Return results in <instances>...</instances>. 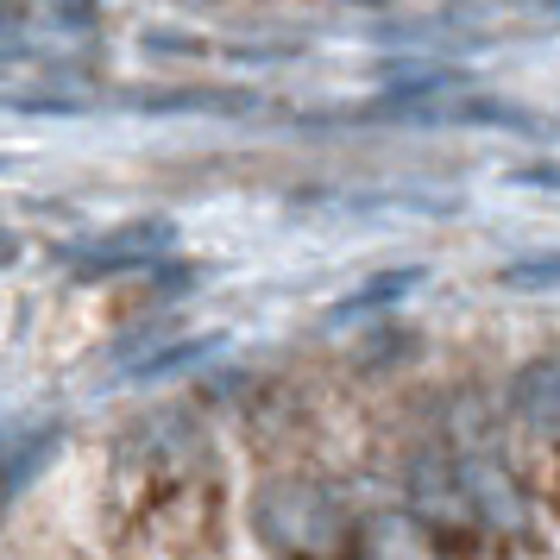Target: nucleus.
I'll return each instance as SVG.
<instances>
[{
  "mask_svg": "<svg viewBox=\"0 0 560 560\" xmlns=\"http://www.w3.org/2000/svg\"><path fill=\"white\" fill-rule=\"evenodd\" d=\"M171 253H177V221L171 214H139V221H120V228H102V233H82V240L51 246V258L77 283L132 278V271H152L158 258H171Z\"/></svg>",
  "mask_w": 560,
  "mask_h": 560,
  "instance_id": "f03ea898",
  "label": "nucleus"
},
{
  "mask_svg": "<svg viewBox=\"0 0 560 560\" xmlns=\"http://www.w3.org/2000/svg\"><path fill=\"white\" fill-rule=\"evenodd\" d=\"M57 454H63V422H38V429L20 434V441L7 447V459H0V504H13Z\"/></svg>",
  "mask_w": 560,
  "mask_h": 560,
  "instance_id": "39448f33",
  "label": "nucleus"
},
{
  "mask_svg": "<svg viewBox=\"0 0 560 560\" xmlns=\"http://www.w3.org/2000/svg\"><path fill=\"white\" fill-rule=\"evenodd\" d=\"M359 510L315 472L283 466L271 479L253 485V535L278 560H328L353 541Z\"/></svg>",
  "mask_w": 560,
  "mask_h": 560,
  "instance_id": "f257e3e1",
  "label": "nucleus"
},
{
  "mask_svg": "<svg viewBox=\"0 0 560 560\" xmlns=\"http://www.w3.org/2000/svg\"><path fill=\"white\" fill-rule=\"evenodd\" d=\"M353 555L359 560H441L434 529L404 504H378L353 516Z\"/></svg>",
  "mask_w": 560,
  "mask_h": 560,
  "instance_id": "20e7f679",
  "label": "nucleus"
},
{
  "mask_svg": "<svg viewBox=\"0 0 560 560\" xmlns=\"http://www.w3.org/2000/svg\"><path fill=\"white\" fill-rule=\"evenodd\" d=\"M422 283H429V271H422V265H390V271H378V278L359 283L353 296H340V303L328 308V322H353V315H378V308H397L409 290H422Z\"/></svg>",
  "mask_w": 560,
  "mask_h": 560,
  "instance_id": "423d86ee",
  "label": "nucleus"
},
{
  "mask_svg": "<svg viewBox=\"0 0 560 560\" xmlns=\"http://www.w3.org/2000/svg\"><path fill=\"white\" fill-rule=\"evenodd\" d=\"M13 258H20V240H13V233L0 228V265H13Z\"/></svg>",
  "mask_w": 560,
  "mask_h": 560,
  "instance_id": "1a4fd4ad",
  "label": "nucleus"
},
{
  "mask_svg": "<svg viewBox=\"0 0 560 560\" xmlns=\"http://www.w3.org/2000/svg\"><path fill=\"white\" fill-rule=\"evenodd\" d=\"M516 7H535V13H560V0H516Z\"/></svg>",
  "mask_w": 560,
  "mask_h": 560,
  "instance_id": "9d476101",
  "label": "nucleus"
},
{
  "mask_svg": "<svg viewBox=\"0 0 560 560\" xmlns=\"http://www.w3.org/2000/svg\"><path fill=\"white\" fill-rule=\"evenodd\" d=\"M228 347V334H189V340H171V353H152V359H139L127 378L132 384H164V378H177V372H189V365H202V359H214Z\"/></svg>",
  "mask_w": 560,
  "mask_h": 560,
  "instance_id": "0eeeda50",
  "label": "nucleus"
},
{
  "mask_svg": "<svg viewBox=\"0 0 560 560\" xmlns=\"http://www.w3.org/2000/svg\"><path fill=\"white\" fill-rule=\"evenodd\" d=\"M498 290H510V296H560V253H529L498 265Z\"/></svg>",
  "mask_w": 560,
  "mask_h": 560,
  "instance_id": "6e6552de",
  "label": "nucleus"
},
{
  "mask_svg": "<svg viewBox=\"0 0 560 560\" xmlns=\"http://www.w3.org/2000/svg\"><path fill=\"white\" fill-rule=\"evenodd\" d=\"M498 409H504L510 422H523L529 434H541V441H560V347L523 359L504 378Z\"/></svg>",
  "mask_w": 560,
  "mask_h": 560,
  "instance_id": "7ed1b4c3",
  "label": "nucleus"
}]
</instances>
